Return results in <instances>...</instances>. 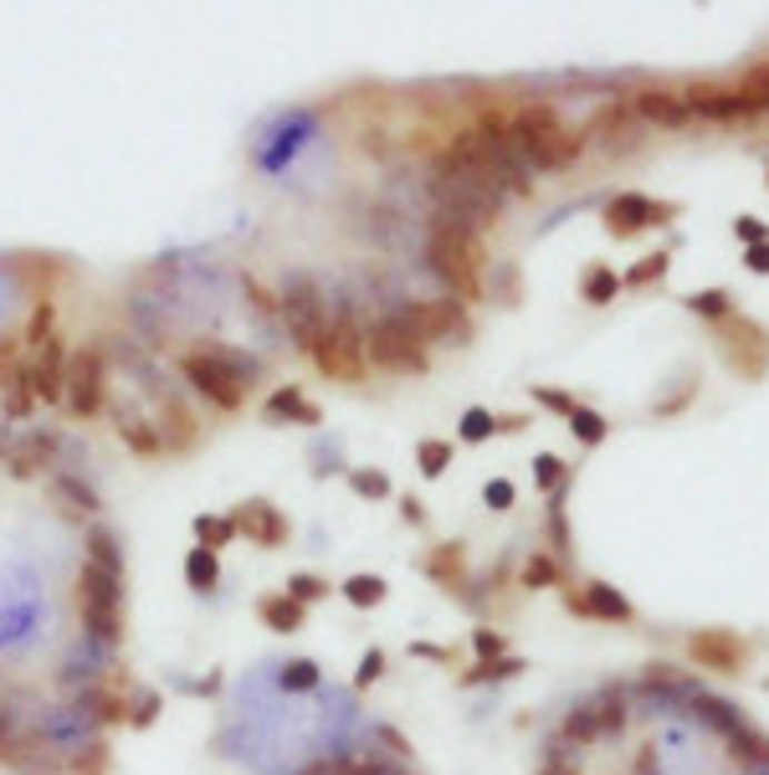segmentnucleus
I'll use <instances>...</instances> for the list:
<instances>
[{"label": "nucleus", "instance_id": "nucleus-1", "mask_svg": "<svg viewBox=\"0 0 769 775\" xmlns=\"http://www.w3.org/2000/svg\"><path fill=\"white\" fill-rule=\"evenodd\" d=\"M180 375L190 380L196 396H206V406L216 411H241L247 406V390L257 380V360L241 355L231 345H200L180 355Z\"/></svg>", "mask_w": 769, "mask_h": 775}, {"label": "nucleus", "instance_id": "nucleus-2", "mask_svg": "<svg viewBox=\"0 0 769 775\" xmlns=\"http://www.w3.org/2000/svg\"><path fill=\"white\" fill-rule=\"evenodd\" d=\"M426 268H431V278L447 288V298H457V304H478L482 298V268H488V247H482V237H472V231H457L447 227V221H437L431 216V237H426Z\"/></svg>", "mask_w": 769, "mask_h": 775}, {"label": "nucleus", "instance_id": "nucleus-3", "mask_svg": "<svg viewBox=\"0 0 769 775\" xmlns=\"http://www.w3.org/2000/svg\"><path fill=\"white\" fill-rule=\"evenodd\" d=\"M508 123H513V145H518V155H523L529 170L555 175V170H570L585 155V135L565 129L549 103H518L513 113H508Z\"/></svg>", "mask_w": 769, "mask_h": 775}, {"label": "nucleus", "instance_id": "nucleus-4", "mask_svg": "<svg viewBox=\"0 0 769 775\" xmlns=\"http://www.w3.org/2000/svg\"><path fill=\"white\" fill-rule=\"evenodd\" d=\"M72 602H78L82 632L98 642V647H119L123 642V580L119 575H103L93 565L78 570V586H72Z\"/></svg>", "mask_w": 769, "mask_h": 775}, {"label": "nucleus", "instance_id": "nucleus-5", "mask_svg": "<svg viewBox=\"0 0 769 775\" xmlns=\"http://www.w3.org/2000/svg\"><path fill=\"white\" fill-rule=\"evenodd\" d=\"M431 201H437V221H447L457 231H472V237L498 227V216H503V196L492 186L451 180V175H431Z\"/></svg>", "mask_w": 769, "mask_h": 775}, {"label": "nucleus", "instance_id": "nucleus-6", "mask_svg": "<svg viewBox=\"0 0 769 775\" xmlns=\"http://www.w3.org/2000/svg\"><path fill=\"white\" fill-rule=\"evenodd\" d=\"M278 319L282 329H288V339L303 355H313V345L323 339V329H329V298H323L319 278H308V272H292L288 282H282V294H278Z\"/></svg>", "mask_w": 769, "mask_h": 775}, {"label": "nucleus", "instance_id": "nucleus-7", "mask_svg": "<svg viewBox=\"0 0 769 775\" xmlns=\"http://www.w3.org/2000/svg\"><path fill=\"white\" fill-rule=\"evenodd\" d=\"M308 360L319 365V375L344 380V386H359V380H364V370H370V360H364V329L354 324L349 308H339L329 319V329H323V339L313 345Z\"/></svg>", "mask_w": 769, "mask_h": 775}, {"label": "nucleus", "instance_id": "nucleus-8", "mask_svg": "<svg viewBox=\"0 0 769 775\" xmlns=\"http://www.w3.org/2000/svg\"><path fill=\"white\" fill-rule=\"evenodd\" d=\"M364 360L384 375H426L431 370L426 345L396 319V314H384V319H374L370 329H364Z\"/></svg>", "mask_w": 769, "mask_h": 775}, {"label": "nucleus", "instance_id": "nucleus-9", "mask_svg": "<svg viewBox=\"0 0 769 775\" xmlns=\"http://www.w3.org/2000/svg\"><path fill=\"white\" fill-rule=\"evenodd\" d=\"M396 319L421 339L426 349L431 345H467L472 339V319L457 298H411V304L396 308Z\"/></svg>", "mask_w": 769, "mask_h": 775}, {"label": "nucleus", "instance_id": "nucleus-10", "mask_svg": "<svg viewBox=\"0 0 769 775\" xmlns=\"http://www.w3.org/2000/svg\"><path fill=\"white\" fill-rule=\"evenodd\" d=\"M67 406L72 416H98L108 406V360H103V345H82L78 355H67Z\"/></svg>", "mask_w": 769, "mask_h": 775}, {"label": "nucleus", "instance_id": "nucleus-11", "mask_svg": "<svg viewBox=\"0 0 769 775\" xmlns=\"http://www.w3.org/2000/svg\"><path fill=\"white\" fill-rule=\"evenodd\" d=\"M723 360L739 370V380H765L769 370V335L755 319L743 314H729L723 319Z\"/></svg>", "mask_w": 769, "mask_h": 775}, {"label": "nucleus", "instance_id": "nucleus-12", "mask_svg": "<svg viewBox=\"0 0 769 775\" xmlns=\"http://www.w3.org/2000/svg\"><path fill=\"white\" fill-rule=\"evenodd\" d=\"M231 524H237V535H247L252 545L262 549H282L292 539V524L278 504H267V498H247V504L231 508Z\"/></svg>", "mask_w": 769, "mask_h": 775}, {"label": "nucleus", "instance_id": "nucleus-13", "mask_svg": "<svg viewBox=\"0 0 769 775\" xmlns=\"http://www.w3.org/2000/svg\"><path fill=\"white\" fill-rule=\"evenodd\" d=\"M688 653H692V663H698V668H708V673H739L743 663H749V647H743L739 632H729V627L692 632Z\"/></svg>", "mask_w": 769, "mask_h": 775}, {"label": "nucleus", "instance_id": "nucleus-14", "mask_svg": "<svg viewBox=\"0 0 769 775\" xmlns=\"http://www.w3.org/2000/svg\"><path fill=\"white\" fill-rule=\"evenodd\" d=\"M677 206L672 201H647V196H616L606 206V231L610 237H637L641 227H657V221H672Z\"/></svg>", "mask_w": 769, "mask_h": 775}, {"label": "nucleus", "instance_id": "nucleus-15", "mask_svg": "<svg viewBox=\"0 0 769 775\" xmlns=\"http://www.w3.org/2000/svg\"><path fill=\"white\" fill-rule=\"evenodd\" d=\"M27 380H31V396H37L41 406H57V401H62V390H67V345H62L57 335L47 339L37 355H31Z\"/></svg>", "mask_w": 769, "mask_h": 775}, {"label": "nucleus", "instance_id": "nucleus-16", "mask_svg": "<svg viewBox=\"0 0 769 775\" xmlns=\"http://www.w3.org/2000/svg\"><path fill=\"white\" fill-rule=\"evenodd\" d=\"M78 714H88L93 724H103V729H119V724H129V694H123L119 678H103V683H88L78 694Z\"/></svg>", "mask_w": 769, "mask_h": 775}, {"label": "nucleus", "instance_id": "nucleus-17", "mask_svg": "<svg viewBox=\"0 0 769 775\" xmlns=\"http://www.w3.org/2000/svg\"><path fill=\"white\" fill-rule=\"evenodd\" d=\"M596 135L600 145L610 149V155H631V149L641 145V129H637V113H631V108L626 103H606L596 113V119H590V129H585V139Z\"/></svg>", "mask_w": 769, "mask_h": 775}, {"label": "nucleus", "instance_id": "nucleus-18", "mask_svg": "<svg viewBox=\"0 0 769 775\" xmlns=\"http://www.w3.org/2000/svg\"><path fill=\"white\" fill-rule=\"evenodd\" d=\"M688 108L692 119H713V123H739V119H755L759 103H749V98L739 93V88H692L688 93Z\"/></svg>", "mask_w": 769, "mask_h": 775}, {"label": "nucleus", "instance_id": "nucleus-19", "mask_svg": "<svg viewBox=\"0 0 769 775\" xmlns=\"http://www.w3.org/2000/svg\"><path fill=\"white\" fill-rule=\"evenodd\" d=\"M154 427H160L164 457H180L200 441V427H196V416H190V406L180 401V396H170V390L160 396V421H154Z\"/></svg>", "mask_w": 769, "mask_h": 775}, {"label": "nucleus", "instance_id": "nucleus-20", "mask_svg": "<svg viewBox=\"0 0 769 775\" xmlns=\"http://www.w3.org/2000/svg\"><path fill=\"white\" fill-rule=\"evenodd\" d=\"M631 113H637L641 123H657V129H688V123H692L688 98L667 93V88H647V93H637Z\"/></svg>", "mask_w": 769, "mask_h": 775}, {"label": "nucleus", "instance_id": "nucleus-21", "mask_svg": "<svg viewBox=\"0 0 769 775\" xmlns=\"http://www.w3.org/2000/svg\"><path fill=\"white\" fill-rule=\"evenodd\" d=\"M565 606H570L575 616H596V622H631V602H626L616 586H600V580H590V586L580 590V596H565Z\"/></svg>", "mask_w": 769, "mask_h": 775}, {"label": "nucleus", "instance_id": "nucleus-22", "mask_svg": "<svg viewBox=\"0 0 769 775\" xmlns=\"http://www.w3.org/2000/svg\"><path fill=\"white\" fill-rule=\"evenodd\" d=\"M113 431H119V441L129 447L133 457H164V441H160V427L149 421V416H139V411H113Z\"/></svg>", "mask_w": 769, "mask_h": 775}, {"label": "nucleus", "instance_id": "nucleus-23", "mask_svg": "<svg viewBox=\"0 0 769 775\" xmlns=\"http://www.w3.org/2000/svg\"><path fill=\"white\" fill-rule=\"evenodd\" d=\"M262 416H267V421H292V427H319V421H323V411L308 401L298 386L272 390V396H267V406H262Z\"/></svg>", "mask_w": 769, "mask_h": 775}, {"label": "nucleus", "instance_id": "nucleus-24", "mask_svg": "<svg viewBox=\"0 0 769 775\" xmlns=\"http://www.w3.org/2000/svg\"><path fill=\"white\" fill-rule=\"evenodd\" d=\"M426 575L437 580L441 590H457V596H467V545H437L431 555H426Z\"/></svg>", "mask_w": 769, "mask_h": 775}, {"label": "nucleus", "instance_id": "nucleus-25", "mask_svg": "<svg viewBox=\"0 0 769 775\" xmlns=\"http://www.w3.org/2000/svg\"><path fill=\"white\" fill-rule=\"evenodd\" d=\"M257 622H262L267 632H298L308 622V606H298L288 596V590H267V596H257Z\"/></svg>", "mask_w": 769, "mask_h": 775}, {"label": "nucleus", "instance_id": "nucleus-26", "mask_svg": "<svg viewBox=\"0 0 769 775\" xmlns=\"http://www.w3.org/2000/svg\"><path fill=\"white\" fill-rule=\"evenodd\" d=\"M57 447H62V441H57V431H31L27 441H21V447H16L11 453V473L16 478H31V473H47L57 463Z\"/></svg>", "mask_w": 769, "mask_h": 775}, {"label": "nucleus", "instance_id": "nucleus-27", "mask_svg": "<svg viewBox=\"0 0 769 775\" xmlns=\"http://www.w3.org/2000/svg\"><path fill=\"white\" fill-rule=\"evenodd\" d=\"M31 761H37V739L21 735L16 708H0V765H6V771H27Z\"/></svg>", "mask_w": 769, "mask_h": 775}, {"label": "nucleus", "instance_id": "nucleus-28", "mask_svg": "<svg viewBox=\"0 0 769 775\" xmlns=\"http://www.w3.org/2000/svg\"><path fill=\"white\" fill-rule=\"evenodd\" d=\"M82 565H93V570L119 575V580H123V545H119V535L103 529V524H93L88 539H82Z\"/></svg>", "mask_w": 769, "mask_h": 775}, {"label": "nucleus", "instance_id": "nucleus-29", "mask_svg": "<svg viewBox=\"0 0 769 775\" xmlns=\"http://www.w3.org/2000/svg\"><path fill=\"white\" fill-rule=\"evenodd\" d=\"M559 739L565 745H575V749H590L600 739V719H596V708L590 704H580V708H570L565 719H559Z\"/></svg>", "mask_w": 769, "mask_h": 775}, {"label": "nucleus", "instance_id": "nucleus-30", "mask_svg": "<svg viewBox=\"0 0 769 775\" xmlns=\"http://www.w3.org/2000/svg\"><path fill=\"white\" fill-rule=\"evenodd\" d=\"M216 580H221V555H216V549L190 545V555H186V586L206 596V590H216Z\"/></svg>", "mask_w": 769, "mask_h": 775}, {"label": "nucleus", "instance_id": "nucleus-31", "mask_svg": "<svg viewBox=\"0 0 769 775\" xmlns=\"http://www.w3.org/2000/svg\"><path fill=\"white\" fill-rule=\"evenodd\" d=\"M62 765H67V775H108L113 771V749H108V739H88Z\"/></svg>", "mask_w": 769, "mask_h": 775}, {"label": "nucleus", "instance_id": "nucleus-32", "mask_svg": "<svg viewBox=\"0 0 769 775\" xmlns=\"http://www.w3.org/2000/svg\"><path fill=\"white\" fill-rule=\"evenodd\" d=\"M303 775H396V765L370 761V755H333V761L308 765Z\"/></svg>", "mask_w": 769, "mask_h": 775}, {"label": "nucleus", "instance_id": "nucleus-33", "mask_svg": "<svg viewBox=\"0 0 769 775\" xmlns=\"http://www.w3.org/2000/svg\"><path fill=\"white\" fill-rule=\"evenodd\" d=\"M729 745H733V761L739 765H769V735L755 729V724L739 719V729L729 735Z\"/></svg>", "mask_w": 769, "mask_h": 775}, {"label": "nucleus", "instance_id": "nucleus-34", "mask_svg": "<svg viewBox=\"0 0 769 775\" xmlns=\"http://www.w3.org/2000/svg\"><path fill=\"white\" fill-rule=\"evenodd\" d=\"M231 539H237V524H231V514H196V545L200 549H216V555H221Z\"/></svg>", "mask_w": 769, "mask_h": 775}, {"label": "nucleus", "instance_id": "nucleus-35", "mask_svg": "<svg viewBox=\"0 0 769 775\" xmlns=\"http://www.w3.org/2000/svg\"><path fill=\"white\" fill-rule=\"evenodd\" d=\"M31 411H37V396H31L27 365H16V370L6 375V416H11V421H27Z\"/></svg>", "mask_w": 769, "mask_h": 775}, {"label": "nucleus", "instance_id": "nucleus-36", "mask_svg": "<svg viewBox=\"0 0 769 775\" xmlns=\"http://www.w3.org/2000/svg\"><path fill=\"white\" fill-rule=\"evenodd\" d=\"M518 580L529 590H549V586H559L565 580V570H559V560L555 555H545V549H533L529 560H523V570H518Z\"/></svg>", "mask_w": 769, "mask_h": 775}, {"label": "nucleus", "instance_id": "nucleus-37", "mask_svg": "<svg viewBox=\"0 0 769 775\" xmlns=\"http://www.w3.org/2000/svg\"><path fill=\"white\" fill-rule=\"evenodd\" d=\"M384 596H390V586H384L380 575H349V580H344V602H349V606H359V612L380 606Z\"/></svg>", "mask_w": 769, "mask_h": 775}, {"label": "nucleus", "instance_id": "nucleus-38", "mask_svg": "<svg viewBox=\"0 0 769 775\" xmlns=\"http://www.w3.org/2000/svg\"><path fill=\"white\" fill-rule=\"evenodd\" d=\"M319 663L313 657H292V663H282V673H278V683L288 688V694H313L319 688Z\"/></svg>", "mask_w": 769, "mask_h": 775}, {"label": "nucleus", "instance_id": "nucleus-39", "mask_svg": "<svg viewBox=\"0 0 769 775\" xmlns=\"http://www.w3.org/2000/svg\"><path fill=\"white\" fill-rule=\"evenodd\" d=\"M523 673V657H498V663H478L472 673H462L467 688H482V683H503V678H518Z\"/></svg>", "mask_w": 769, "mask_h": 775}, {"label": "nucleus", "instance_id": "nucleus-40", "mask_svg": "<svg viewBox=\"0 0 769 775\" xmlns=\"http://www.w3.org/2000/svg\"><path fill=\"white\" fill-rule=\"evenodd\" d=\"M570 431L585 441V447H600L610 427H606V416H600V411H590V406H575V411H570Z\"/></svg>", "mask_w": 769, "mask_h": 775}, {"label": "nucleus", "instance_id": "nucleus-41", "mask_svg": "<svg viewBox=\"0 0 769 775\" xmlns=\"http://www.w3.org/2000/svg\"><path fill=\"white\" fill-rule=\"evenodd\" d=\"M160 708H164V698L154 694V688H139V694L129 698V729H154Z\"/></svg>", "mask_w": 769, "mask_h": 775}, {"label": "nucleus", "instance_id": "nucleus-42", "mask_svg": "<svg viewBox=\"0 0 769 775\" xmlns=\"http://www.w3.org/2000/svg\"><path fill=\"white\" fill-rule=\"evenodd\" d=\"M416 463H421V473H426V478H441V473L451 468V441H441V437H426L421 447H416Z\"/></svg>", "mask_w": 769, "mask_h": 775}, {"label": "nucleus", "instance_id": "nucleus-43", "mask_svg": "<svg viewBox=\"0 0 769 775\" xmlns=\"http://www.w3.org/2000/svg\"><path fill=\"white\" fill-rule=\"evenodd\" d=\"M590 708H596V719H600V735H621L626 719H631V714H626L621 688H616V694H606L600 704H590Z\"/></svg>", "mask_w": 769, "mask_h": 775}, {"label": "nucleus", "instance_id": "nucleus-44", "mask_svg": "<svg viewBox=\"0 0 769 775\" xmlns=\"http://www.w3.org/2000/svg\"><path fill=\"white\" fill-rule=\"evenodd\" d=\"M52 314H57V308H52V298H47V294L31 304V324H27V335H21L31 349H41L47 339H52Z\"/></svg>", "mask_w": 769, "mask_h": 775}, {"label": "nucleus", "instance_id": "nucleus-45", "mask_svg": "<svg viewBox=\"0 0 769 775\" xmlns=\"http://www.w3.org/2000/svg\"><path fill=\"white\" fill-rule=\"evenodd\" d=\"M667 268H672V257H667V252H651V257H641L637 268L626 272V278H621V288H647V282L667 278Z\"/></svg>", "mask_w": 769, "mask_h": 775}, {"label": "nucleus", "instance_id": "nucleus-46", "mask_svg": "<svg viewBox=\"0 0 769 775\" xmlns=\"http://www.w3.org/2000/svg\"><path fill=\"white\" fill-rule=\"evenodd\" d=\"M688 308L698 314V319H713V324H723L733 314V304H729V294L723 288H708V294H692L688 298Z\"/></svg>", "mask_w": 769, "mask_h": 775}, {"label": "nucleus", "instance_id": "nucleus-47", "mask_svg": "<svg viewBox=\"0 0 769 775\" xmlns=\"http://www.w3.org/2000/svg\"><path fill=\"white\" fill-rule=\"evenodd\" d=\"M616 294H621V278H616L610 268H590V272H585V298H590V304H610Z\"/></svg>", "mask_w": 769, "mask_h": 775}, {"label": "nucleus", "instance_id": "nucleus-48", "mask_svg": "<svg viewBox=\"0 0 769 775\" xmlns=\"http://www.w3.org/2000/svg\"><path fill=\"white\" fill-rule=\"evenodd\" d=\"M288 596H292V602H298V606H313V602H323V596H329V580H323V575H292V580H288Z\"/></svg>", "mask_w": 769, "mask_h": 775}, {"label": "nucleus", "instance_id": "nucleus-49", "mask_svg": "<svg viewBox=\"0 0 769 775\" xmlns=\"http://www.w3.org/2000/svg\"><path fill=\"white\" fill-rule=\"evenodd\" d=\"M349 488H354L359 498H390V478H384L380 468H354L349 473Z\"/></svg>", "mask_w": 769, "mask_h": 775}, {"label": "nucleus", "instance_id": "nucleus-50", "mask_svg": "<svg viewBox=\"0 0 769 775\" xmlns=\"http://www.w3.org/2000/svg\"><path fill=\"white\" fill-rule=\"evenodd\" d=\"M533 478H539V488H545V494H555V488H565V483H570V473H565V463H559L555 453H545V457H533Z\"/></svg>", "mask_w": 769, "mask_h": 775}, {"label": "nucleus", "instance_id": "nucleus-51", "mask_svg": "<svg viewBox=\"0 0 769 775\" xmlns=\"http://www.w3.org/2000/svg\"><path fill=\"white\" fill-rule=\"evenodd\" d=\"M57 494L72 498V508H82V514H98V508H103V504H98V494L82 478H57Z\"/></svg>", "mask_w": 769, "mask_h": 775}, {"label": "nucleus", "instance_id": "nucleus-52", "mask_svg": "<svg viewBox=\"0 0 769 775\" xmlns=\"http://www.w3.org/2000/svg\"><path fill=\"white\" fill-rule=\"evenodd\" d=\"M472 647H478L482 663H498V657H508L503 632H492V627H478V632H472Z\"/></svg>", "mask_w": 769, "mask_h": 775}, {"label": "nucleus", "instance_id": "nucleus-53", "mask_svg": "<svg viewBox=\"0 0 769 775\" xmlns=\"http://www.w3.org/2000/svg\"><path fill=\"white\" fill-rule=\"evenodd\" d=\"M488 437H492V411L472 406V411L462 416V441H488Z\"/></svg>", "mask_w": 769, "mask_h": 775}, {"label": "nucleus", "instance_id": "nucleus-54", "mask_svg": "<svg viewBox=\"0 0 769 775\" xmlns=\"http://www.w3.org/2000/svg\"><path fill=\"white\" fill-rule=\"evenodd\" d=\"M384 673V653L380 647H370V653L359 657V668H354V688H370V683H380Z\"/></svg>", "mask_w": 769, "mask_h": 775}, {"label": "nucleus", "instance_id": "nucleus-55", "mask_svg": "<svg viewBox=\"0 0 769 775\" xmlns=\"http://www.w3.org/2000/svg\"><path fill=\"white\" fill-rule=\"evenodd\" d=\"M533 401H539V406H549V411H559V416H565V421H570V411H575V401H570V396H565V390H549V386H539V390H533Z\"/></svg>", "mask_w": 769, "mask_h": 775}, {"label": "nucleus", "instance_id": "nucleus-56", "mask_svg": "<svg viewBox=\"0 0 769 775\" xmlns=\"http://www.w3.org/2000/svg\"><path fill=\"white\" fill-rule=\"evenodd\" d=\"M733 231H739V241H749V247H759V241H769V237H765V227H759L755 216H739V221H733Z\"/></svg>", "mask_w": 769, "mask_h": 775}, {"label": "nucleus", "instance_id": "nucleus-57", "mask_svg": "<svg viewBox=\"0 0 769 775\" xmlns=\"http://www.w3.org/2000/svg\"><path fill=\"white\" fill-rule=\"evenodd\" d=\"M482 498H488L492 508H508V504H513V483H503V478L488 483V494H482Z\"/></svg>", "mask_w": 769, "mask_h": 775}, {"label": "nucleus", "instance_id": "nucleus-58", "mask_svg": "<svg viewBox=\"0 0 769 775\" xmlns=\"http://www.w3.org/2000/svg\"><path fill=\"white\" fill-rule=\"evenodd\" d=\"M411 657H431V663H447V668H451V653H447V647H437V642H411Z\"/></svg>", "mask_w": 769, "mask_h": 775}, {"label": "nucleus", "instance_id": "nucleus-59", "mask_svg": "<svg viewBox=\"0 0 769 775\" xmlns=\"http://www.w3.org/2000/svg\"><path fill=\"white\" fill-rule=\"evenodd\" d=\"M539 775H580V765H575V761H559V755H549V761L539 765Z\"/></svg>", "mask_w": 769, "mask_h": 775}, {"label": "nucleus", "instance_id": "nucleus-60", "mask_svg": "<svg viewBox=\"0 0 769 775\" xmlns=\"http://www.w3.org/2000/svg\"><path fill=\"white\" fill-rule=\"evenodd\" d=\"M743 262H749V272H769V241L749 247V257H743Z\"/></svg>", "mask_w": 769, "mask_h": 775}, {"label": "nucleus", "instance_id": "nucleus-61", "mask_svg": "<svg viewBox=\"0 0 769 775\" xmlns=\"http://www.w3.org/2000/svg\"><path fill=\"white\" fill-rule=\"evenodd\" d=\"M400 519H406V524H426V508L416 504V498H406V504H400Z\"/></svg>", "mask_w": 769, "mask_h": 775}]
</instances>
